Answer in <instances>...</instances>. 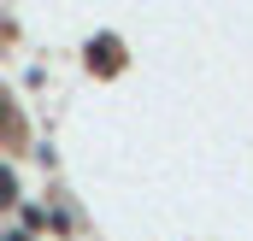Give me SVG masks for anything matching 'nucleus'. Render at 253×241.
Segmentation results:
<instances>
[{
    "mask_svg": "<svg viewBox=\"0 0 253 241\" xmlns=\"http://www.w3.org/2000/svg\"><path fill=\"white\" fill-rule=\"evenodd\" d=\"M12 241H24V236H12Z\"/></svg>",
    "mask_w": 253,
    "mask_h": 241,
    "instance_id": "2",
    "label": "nucleus"
},
{
    "mask_svg": "<svg viewBox=\"0 0 253 241\" xmlns=\"http://www.w3.org/2000/svg\"><path fill=\"white\" fill-rule=\"evenodd\" d=\"M12 200V171H0V206Z\"/></svg>",
    "mask_w": 253,
    "mask_h": 241,
    "instance_id": "1",
    "label": "nucleus"
}]
</instances>
